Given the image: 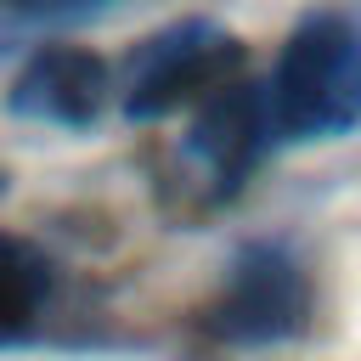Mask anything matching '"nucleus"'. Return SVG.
<instances>
[{
	"label": "nucleus",
	"instance_id": "obj_1",
	"mask_svg": "<svg viewBox=\"0 0 361 361\" xmlns=\"http://www.w3.org/2000/svg\"><path fill=\"white\" fill-rule=\"evenodd\" d=\"M265 107L276 141H338L361 124V34L338 11H305L271 73Z\"/></svg>",
	"mask_w": 361,
	"mask_h": 361
},
{
	"label": "nucleus",
	"instance_id": "obj_2",
	"mask_svg": "<svg viewBox=\"0 0 361 361\" xmlns=\"http://www.w3.org/2000/svg\"><path fill=\"white\" fill-rule=\"evenodd\" d=\"M248 73V51L231 28L209 17H180L147 34L118 68V107L135 124H158L175 113H197L231 79Z\"/></svg>",
	"mask_w": 361,
	"mask_h": 361
},
{
	"label": "nucleus",
	"instance_id": "obj_3",
	"mask_svg": "<svg viewBox=\"0 0 361 361\" xmlns=\"http://www.w3.org/2000/svg\"><path fill=\"white\" fill-rule=\"evenodd\" d=\"M316 316V282L288 243H248L226 265L214 299L203 305V333L231 350H271L305 338Z\"/></svg>",
	"mask_w": 361,
	"mask_h": 361
},
{
	"label": "nucleus",
	"instance_id": "obj_4",
	"mask_svg": "<svg viewBox=\"0 0 361 361\" xmlns=\"http://www.w3.org/2000/svg\"><path fill=\"white\" fill-rule=\"evenodd\" d=\"M276 141L271 107H265V79H231L220 96H209L197 113H186L180 158L192 169V186L203 203H226L259 164V152Z\"/></svg>",
	"mask_w": 361,
	"mask_h": 361
},
{
	"label": "nucleus",
	"instance_id": "obj_5",
	"mask_svg": "<svg viewBox=\"0 0 361 361\" xmlns=\"http://www.w3.org/2000/svg\"><path fill=\"white\" fill-rule=\"evenodd\" d=\"M113 90H118V79L96 51H85V45H39L17 68L6 107L17 118H34V124L90 130L102 118V107L113 102Z\"/></svg>",
	"mask_w": 361,
	"mask_h": 361
},
{
	"label": "nucleus",
	"instance_id": "obj_6",
	"mask_svg": "<svg viewBox=\"0 0 361 361\" xmlns=\"http://www.w3.org/2000/svg\"><path fill=\"white\" fill-rule=\"evenodd\" d=\"M45 305H51V259L28 237L0 231V350L28 338Z\"/></svg>",
	"mask_w": 361,
	"mask_h": 361
},
{
	"label": "nucleus",
	"instance_id": "obj_7",
	"mask_svg": "<svg viewBox=\"0 0 361 361\" xmlns=\"http://www.w3.org/2000/svg\"><path fill=\"white\" fill-rule=\"evenodd\" d=\"M0 6L17 11V17H85V11H96L107 0H0Z\"/></svg>",
	"mask_w": 361,
	"mask_h": 361
},
{
	"label": "nucleus",
	"instance_id": "obj_8",
	"mask_svg": "<svg viewBox=\"0 0 361 361\" xmlns=\"http://www.w3.org/2000/svg\"><path fill=\"white\" fill-rule=\"evenodd\" d=\"M0 192H6V175H0Z\"/></svg>",
	"mask_w": 361,
	"mask_h": 361
}]
</instances>
